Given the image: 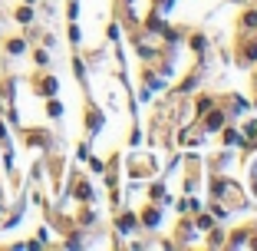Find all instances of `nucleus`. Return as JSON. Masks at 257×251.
Returning a JSON list of instances; mask_svg holds the SVG:
<instances>
[{"label": "nucleus", "mask_w": 257, "mask_h": 251, "mask_svg": "<svg viewBox=\"0 0 257 251\" xmlns=\"http://www.w3.org/2000/svg\"><path fill=\"white\" fill-rule=\"evenodd\" d=\"M37 93H43V96H53V93H56V79H53V76H43V79L37 83Z\"/></svg>", "instance_id": "1"}, {"label": "nucleus", "mask_w": 257, "mask_h": 251, "mask_svg": "<svg viewBox=\"0 0 257 251\" xmlns=\"http://www.w3.org/2000/svg\"><path fill=\"white\" fill-rule=\"evenodd\" d=\"M7 50H10V53H23V50H27V43H23V40H10V43H7Z\"/></svg>", "instance_id": "2"}, {"label": "nucleus", "mask_w": 257, "mask_h": 251, "mask_svg": "<svg viewBox=\"0 0 257 251\" xmlns=\"http://www.w3.org/2000/svg\"><path fill=\"white\" fill-rule=\"evenodd\" d=\"M17 20H20V23H30V20H33V10H30V7L17 10Z\"/></svg>", "instance_id": "3"}, {"label": "nucleus", "mask_w": 257, "mask_h": 251, "mask_svg": "<svg viewBox=\"0 0 257 251\" xmlns=\"http://www.w3.org/2000/svg\"><path fill=\"white\" fill-rule=\"evenodd\" d=\"M46 113H50V116H60V113H63V106H60V103H53V99H50V106H46Z\"/></svg>", "instance_id": "4"}, {"label": "nucleus", "mask_w": 257, "mask_h": 251, "mask_svg": "<svg viewBox=\"0 0 257 251\" xmlns=\"http://www.w3.org/2000/svg\"><path fill=\"white\" fill-rule=\"evenodd\" d=\"M0 142H7V126L0 122Z\"/></svg>", "instance_id": "5"}, {"label": "nucleus", "mask_w": 257, "mask_h": 251, "mask_svg": "<svg viewBox=\"0 0 257 251\" xmlns=\"http://www.w3.org/2000/svg\"><path fill=\"white\" fill-rule=\"evenodd\" d=\"M0 215H4V202H0Z\"/></svg>", "instance_id": "6"}]
</instances>
